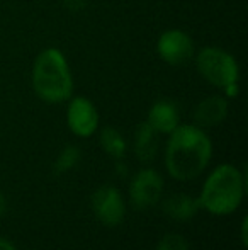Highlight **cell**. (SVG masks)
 Segmentation results:
<instances>
[{"mask_svg":"<svg viewBox=\"0 0 248 250\" xmlns=\"http://www.w3.org/2000/svg\"><path fill=\"white\" fill-rule=\"evenodd\" d=\"M247 230H248V220H247V216H243L242 218V223H240V240H242L243 247H247V245H248Z\"/></svg>","mask_w":248,"mask_h":250,"instance_id":"cell-18","label":"cell"},{"mask_svg":"<svg viewBox=\"0 0 248 250\" xmlns=\"http://www.w3.org/2000/svg\"><path fill=\"white\" fill-rule=\"evenodd\" d=\"M221 94L226 97V99H236L240 94V83H231V85L225 87V89L221 90Z\"/></svg>","mask_w":248,"mask_h":250,"instance_id":"cell-17","label":"cell"},{"mask_svg":"<svg viewBox=\"0 0 248 250\" xmlns=\"http://www.w3.org/2000/svg\"><path fill=\"white\" fill-rule=\"evenodd\" d=\"M0 250H19V249L16 247L14 242H10L9 238H5V237L0 235Z\"/></svg>","mask_w":248,"mask_h":250,"instance_id":"cell-19","label":"cell"},{"mask_svg":"<svg viewBox=\"0 0 248 250\" xmlns=\"http://www.w3.org/2000/svg\"><path fill=\"white\" fill-rule=\"evenodd\" d=\"M229 112V102L223 94H211L206 96L195 104L192 109V119L194 125L202 129H209L225 123Z\"/></svg>","mask_w":248,"mask_h":250,"instance_id":"cell-9","label":"cell"},{"mask_svg":"<svg viewBox=\"0 0 248 250\" xmlns=\"http://www.w3.org/2000/svg\"><path fill=\"white\" fill-rule=\"evenodd\" d=\"M248 191L245 168L235 164H219L206 175L201 191L195 196L201 209L211 216H229L243 204Z\"/></svg>","mask_w":248,"mask_h":250,"instance_id":"cell-2","label":"cell"},{"mask_svg":"<svg viewBox=\"0 0 248 250\" xmlns=\"http://www.w3.org/2000/svg\"><path fill=\"white\" fill-rule=\"evenodd\" d=\"M82 160V150L76 145H66L60 150L53 162V174L55 175H65L68 172L75 170Z\"/></svg>","mask_w":248,"mask_h":250,"instance_id":"cell-14","label":"cell"},{"mask_svg":"<svg viewBox=\"0 0 248 250\" xmlns=\"http://www.w3.org/2000/svg\"><path fill=\"white\" fill-rule=\"evenodd\" d=\"M165 192L163 175L153 167H143L131 175L128 186V198L134 209H150L160 204Z\"/></svg>","mask_w":248,"mask_h":250,"instance_id":"cell-5","label":"cell"},{"mask_svg":"<svg viewBox=\"0 0 248 250\" xmlns=\"http://www.w3.org/2000/svg\"><path fill=\"white\" fill-rule=\"evenodd\" d=\"M90 208L95 220L107 228L119 227L126 218V199L113 184H104L92 192Z\"/></svg>","mask_w":248,"mask_h":250,"instance_id":"cell-6","label":"cell"},{"mask_svg":"<svg viewBox=\"0 0 248 250\" xmlns=\"http://www.w3.org/2000/svg\"><path fill=\"white\" fill-rule=\"evenodd\" d=\"M7 211H9V199L0 192V218L5 216Z\"/></svg>","mask_w":248,"mask_h":250,"instance_id":"cell-20","label":"cell"},{"mask_svg":"<svg viewBox=\"0 0 248 250\" xmlns=\"http://www.w3.org/2000/svg\"><path fill=\"white\" fill-rule=\"evenodd\" d=\"M197 73L216 89L223 90L231 83H240V63L229 51L219 46H204L194 55Z\"/></svg>","mask_w":248,"mask_h":250,"instance_id":"cell-4","label":"cell"},{"mask_svg":"<svg viewBox=\"0 0 248 250\" xmlns=\"http://www.w3.org/2000/svg\"><path fill=\"white\" fill-rule=\"evenodd\" d=\"M160 203L163 213L175 221H189L201 211L197 198L187 192H173L167 198H162Z\"/></svg>","mask_w":248,"mask_h":250,"instance_id":"cell-11","label":"cell"},{"mask_svg":"<svg viewBox=\"0 0 248 250\" xmlns=\"http://www.w3.org/2000/svg\"><path fill=\"white\" fill-rule=\"evenodd\" d=\"M155 250H191L186 237L180 233H165L158 240Z\"/></svg>","mask_w":248,"mask_h":250,"instance_id":"cell-15","label":"cell"},{"mask_svg":"<svg viewBox=\"0 0 248 250\" xmlns=\"http://www.w3.org/2000/svg\"><path fill=\"white\" fill-rule=\"evenodd\" d=\"M66 126L76 138H92L99 133L100 116L95 104L85 96H72L66 101Z\"/></svg>","mask_w":248,"mask_h":250,"instance_id":"cell-7","label":"cell"},{"mask_svg":"<svg viewBox=\"0 0 248 250\" xmlns=\"http://www.w3.org/2000/svg\"><path fill=\"white\" fill-rule=\"evenodd\" d=\"M116 168H117V174H119L121 177H126V175H128V165L124 164V158L123 160H116Z\"/></svg>","mask_w":248,"mask_h":250,"instance_id":"cell-21","label":"cell"},{"mask_svg":"<svg viewBox=\"0 0 248 250\" xmlns=\"http://www.w3.org/2000/svg\"><path fill=\"white\" fill-rule=\"evenodd\" d=\"M158 133L146 121L139 123L133 136V151L139 162H152L158 153Z\"/></svg>","mask_w":248,"mask_h":250,"instance_id":"cell-12","label":"cell"},{"mask_svg":"<svg viewBox=\"0 0 248 250\" xmlns=\"http://www.w3.org/2000/svg\"><path fill=\"white\" fill-rule=\"evenodd\" d=\"M61 3L72 12H78V10L85 9L87 0H61Z\"/></svg>","mask_w":248,"mask_h":250,"instance_id":"cell-16","label":"cell"},{"mask_svg":"<svg viewBox=\"0 0 248 250\" xmlns=\"http://www.w3.org/2000/svg\"><path fill=\"white\" fill-rule=\"evenodd\" d=\"M156 55L170 66H184L194 60L195 44L184 29H167L156 40Z\"/></svg>","mask_w":248,"mask_h":250,"instance_id":"cell-8","label":"cell"},{"mask_svg":"<svg viewBox=\"0 0 248 250\" xmlns=\"http://www.w3.org/2000/svg\"><path fill=\"white\" fill-rule=\"evenodd\" d=\"M214 145L208 131L194 123H180L167 136L163 165L177 182H189L201 177L211 164Z\"/></svg>","mask_w":248,"mask_h":250,"instance_id":"cell-1","label":"cell"},{"mask_svg":"<svg viewBox=\"0 0 248 250\" xmlns=\"http://www.w3.org/2000/svg\"><path fill=\"white\" fill-rule=\"evenodd\" d=\"M146 123L155 129L158 135L169 136L180 125L179 105L170 99H160L153 102L146 114Z\"/></svg>","mask_w":248,"mask_h":250,"instance_id":"cell-10","label":"cell"},{"mask_svg":"<svg viewBox=\"0 0 248 250\" xmlns=\"http://www.w3.org/2000/svg\"><path fill=\"white\" fill-rule=\"evenodd\" d=\"M31 85L38 99L46 104L68 101L73 96L75 82L65 53L55 46L38 53L31 68Z\"/></svg>","mask_w":248,"mask_h":250,"instance_id":"cell-3","label":"cell"},{"mask_svg":"<svg viewBox=\"0 0 248 250\" xmlns=\"http://www.w3.org/2000/svg\"><path fill=\"white\" fill-rule=\"evenodd\" d=\"M99 143L104 153L113 160H123L128 153V142L119 129L113 126H106L99 133Z\"/></svg>","mask_w":248,"mask_h":250,"instance_id":"cell-13","label":"cell"}]
</instances>
